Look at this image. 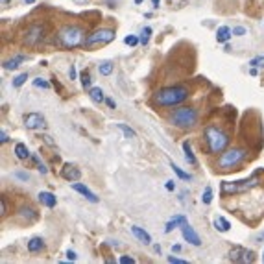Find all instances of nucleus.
Returning <instances> with one entry per match:
<instances>
[{"label":"nucleus","instance_id":"1","mask_svg":"<svg viewBox=\"0 0 264 264\" xmlns=\"http://www.w3.org/2000/svg\"><path fill=\"white\" fill-rule=\"evenodd\" d=\"M189 94L190 92L185 85H172V87H165L153 92L151 104L157 107H176L189 98Z\"/></svg>","mask_w":264,"mask_h":264},{"label":"nucleus","instance_id":"2","mask_svg":"<svg viewBox=\"0 0 264 264\" xmlns=\"http://www.w3.org/2000/svg\"><path fill=\"white\" fill-rule=\"evenodd\" d=\"M204 143H205V148H207V153L220 155L229 146V133H227L226 129L220 128V126L211 124V126H207L204 129Z\"/></svg>","mask_w":264,"mask_h":264},{"label":"nucleus","instance_id":"3","mask_svg":"<svg viewBox=\"0 0 264 264\" xmlns=\"http://www.w3.org/2000/svg\"><path fill=\"white\" fill-rule=\"evenodd\" d=\"M58 41L63 48L67 50H72V48H82L85 46V41H87V35H85V30L78 24H67L63 26L58 33Z\"/></svg>","mask_w":264,"mask_h":264},{"label":"nucleus","instance_id":"4","mask_svg":"<svg viewBox=\"0 0 264 264\" xmlns=\"http://www.w3.org/2000/svg\"><path fill=\"white\" fill-rule=\"evenodd\" d=\"M248 159V150L246 148H229V150L222 151L214 163V168L220 170V172H229V170H235Z\"/></svg>","mask_w":264,"mask_h":264},{"label":"nucleus","instance_id":"5","mask_svg":"<svg viewBox=\"0 0 264 264\" xmlns=\"http://www.w3.org/2000/svg\"><path fill=\"white\" fill-rule=\"evenodd\" d=\"M200 115L194 107H176L172 113L168 115V122L177 129H192L198 124Z\"/></svg>","mask_w":264,"mask_h":264},{"label":"nucleus","instance_id":"6","mask_svg":"<svg viewBox=\"0 0 264 264\" xmlns=\"http://www.w3.org/2000/svg\"><path fill=\"white\" fill-rule=\"evenodd\" d=\"M259 181H257V176H251L249 179H238V181H222L220 185V192L224 196H235V194H244L251 190L253 187H257Z\"/></svg>","mask_w":264,"mask_h":264},{"label":"nucleus","instance_id":"7","mask_svg":"<svg viewBox=\"0 0 264 264\" xmlns=\"http://www.w3.org/2000/svg\"><path fill=\"white\" fill-rule=\"evenodd\" d=\"M115 37H117L115 30H111V28H98V30H94L91 35L87 37L85 46H87V48H92V46H96V45H107V43L115 41Z\"/></svg>","mask_w":264,"mask_h":264},{"label":"nucleus","instance_id":"8","mask_svg":"<svg viewBox=\"0 0 264 264\" xmlns=\"http://www.w3.org/2000/svg\"><path fill=\"white\" fill-rule=\"evenodd\" d=\"M45 37V26L43 24H31L28 30L24 31L23 43L26 46H37Z\"/></svg>","mask_w":264,"mask_h":264},{"label":"nucleus","instance_id":"9","mask_svg":"<svg viewBox=\"0 0 264 264\" xmlns=\"http://www.w3.org/2000/svg\"><path fill=\"white\" fill-rule=\"evenodd\" d=\"M24 128L30 129V131H45L48 124L41 113H28L24 115Z\"/></svg>","mask_w":264,"mask_h":264},{"label":"nucleus","instance_id":"10","mask_svg":"<svg viewBox=\"0 0 264 264\" xmlns=\"http://www.w3.org/2000/svg\"><path fill=\"white\" fill-rule=\"evenodd\" d=\"M229 261H233V263H253L255 261V253L248 251L242 246H233L229 249Z\"/></svg>","mask_w":264,"mask_h":264},{"label":"nucleus","instance_id":"11","mask_svg":"<svg viewBox=\"0 0 264 264\" xmlns=\"http://www.w3.org/2000/svg\"><path fill=\"white\" fill-rule=\"evenodd\" d=\"M61 177L67 179V181L76 183L82 179V170L74 163H67V165H63V168H61Z\"/></svg>","mask_w":264,"mask_h":264},{"label":"nucleus","instance_id":"12","mask_svg":"<svg viewBox=\"0 0 264 264\" xmlns=\"http://www.w3.org/2000/svg\"><path fill=\"white\" fill-rule=\"evenodd\" d=\"M181 233H183V238L189 242L190 246H202V238H200V235L192 229V226H189V222H185L181 226Z\"/></svg>","mask_w":264,"mask_h":264},{"label":"nucleus","instance_id":"13","mask_svg":"<svg viewBox=\"0 0 264 264\" xmlns=\"http://www.w3.org/2000/svg\"><path fill=\"white\" fill-rule=\"evenodd\" d=\"M72 189H74L78 194H82V196L85 198L87 202H91V204H98V196H96V194H94V192H92V190L89 189L87 185L76 181V183H72Z\"/></svg>","mask_w":264,"mask_h":264},{"label":"nucleus","instance_id":"14","mask_svg":"<svg viewBox=\"0 0 264 264\" xmlns=\"http://www.w3.org/2000/svg\"><path fill=\"white\" fill-rule=\"evenodd\" d=\"M131 233H133V236H135V238L141 242V244H144V246H150V244H151V236L148 235V231H144L143 227L131 226Z\"/></svg>","mask_w":264,"mask_h":264},{"label":"nucleus","instance_id":"15","mask_svg":"<svg viewBox=\"0 0 264 264\" xmlns=\"http://www.w3.org/2000/svg\"><path fill=\"white\" fill-rule=\"evenodd\" d=\"M37 200H39V204H43L45 207H48V209H54L56 205H58V198L54 196L52 192H39L37 194Z\"/></svg>","mask_w":264,"mask_h":264},{"label":"nucleus","instance_id":"16","mask_svg":"<svg viewBox=\"0 0 264 264\" xmlns=\"http://www.w3.org/2000/svg\"><path fill=\"white\" fill-rule=\"evenodd\" d=\"M19 216L24 220V222H35L37 220V211L33 209V207H30V205H24V207H21L19 209Z\"/></svg>","mask_w":264,"mask_h":264},{"label":"nucleus","instance_id":"17","mask_svg":"<svg viewBox=\"0 0 264 264\" xmlns=\"http://www.w3.org/2000/svg\"><path fill=\"white\" fill-rule=\"evenodd\" d=\"M231 35H233V30H231L229 26H220L218 30H216V43L226 45L227 41L231 39Z\"/></svg>","mask_w":264,"mask_h":264},{"label":"nucleus","instance_id":"18","mask_svg":"<svg viewBox=\"0 0 264 264\" xmlns=\"http://www.w3.org/2000/svg\"><path fill=\"white\" fill-rule=\"evenodd\" d=\"M45 249V240L41 238V236H33L28 240V251L30 253H39V251H43Z\"/></svg>","mask_w":264,"mask_h":264},{"label":"nucleus","instance_id":"19","mask_svg":"<svg viewBox=\"0 0 264 264\" xmlns=\"http://www.w3.org/2000/svg\"><path fill=\"white\" fill-rule=\"evenodd\" d=\"M187 222V218L185 216H181V214H177V216H174L172 220H168L165 226V233H170L172 229H176V227H181L183 224Z\"/></svg>","mask_w":264,"mask_h":264},{"label":"nucleus","instance_id":"20","mask_svg":"<svg viewBox=\"0 0 264 264\" xmlns=\"http://www.w3.org/2000/svg\"><path fill=\"white\" fill-rule=\"evenodd\" d=\"M23 61H24V56H15V58H11V59L4 61L2 67L6 68V70H15V68H19L23 65Z\"/></svg>","mask_w":264,"mask_h":264},{"label":"nucleus","instance_id":"21","mask_svg":"<svg viewBox=\"0 0 264 264\" xmlns=\"http://www.w3.org/2000/svg\"><path fill=\"white\" fill-rule=\"evenodd\" d=\"M183 151H185V159H187V163H189V165H192V166H196L198 159H196V155H194L192 148H190L189 141H185V143H183Z\"/></svg>","mask_w":264,"mask_h":264},{"label":"nucleus","instance_id":"22","mask_svg":"<svg viewBox=\"0 0 264 264\" xmlns=\"http://www.w3.org/2000/svg\"><path fill=\"white\" fill-rule=\"evenodd\" d=\"M15 155H17V159L26 161V159L30 157L31 153H30V150H28V146H26L24 143H17L15 144Z\"/></svg>","mask_w":264,"mask_h":264},{"label":"nucleus","instance_id":"23","mask_svg":"<svg viewBox=\"0 0 264 264\" xmlns=\"http://www.w3.org/2000/svg\"><path fill=\"white\" fill-rule=\"evenodd\" d=\"M89 98H91L94 104H102V102H106L104 91H102L100 87H91V89H89Z\"/></svg>","mask_w":264,"mask_h":264},{"label":"nucleus","instance_id":"24","mask_svg":"<svg viewBox=\"0 0 264 264\" xmlns=\"http://www.w3.org/2000/svg\"><path fill=\"white\" fill-rule=\"evenodd\" d=\"M214 229H218L222 233H227V231H231V224H229V220H226L224 216H216V218H214Z\"/></svg>","mask_w":264,"mask_h":264},{"label":"nucleus","instance_id":"25","mask_svg":"<svg viewBox=\"0 0 264 264\" xmlns=\"http://www.w3.org/2000/svg\"><path fill=\"white\" fill-rule=\"evenodd\" d=\"M113 68H115L113 61H102L98 65V72L102 76H109V74H113Z\"/></svg>","mask_w":264,"mask_h":264},{"label":"nucleus","instance_id":"26","mask_svg":"<svg viewBox=\"0 0 264 264\" xmlns=\"http://www.w3.org/2000/svg\"><path fill=\"white\" fill-rule=\"evenodd\" d=\"M170 168L176 172V176H177L179 179H185V181H190V179H192V176H190V174H187L185 170H181V168L176 165V163H170Z\"/></svg>","mask_w":264,"mask_h":264},{"label":"nucleus","instance_id":"27","mask_svg":"<svg viewBox=\"0 0 264 264\" xmlns=\"http://www.w3.org/2000/svg\"><path fill=\"white\" fill-rule=\"evenodd\" d=\"M80 82H82V87L83 89H91L92 85H91V76H89V70L87 68H83L82 70V74H80Z\"/></svg>","mask_w":264,"mask_h":264},{"label":"nucleus","instance_id":"28","mask_svg":"<svg viewBox=\"0 0 264 264\" xmlns=\"http://www.w3.org/2000/svg\"><path fill=\"white\" fill-rule=\"evenodd\" d=\"M117 128L120 129L122 133H124V137H128V139H135V137H137L135 129L129 128V126H126V124H122V122H118V124H117Z\"/></svg>","mask_w":264,"mask_h":264},{"label":"nucleus","instance_id":"29","mask_svg":"<svg viewBox=\"0 0 264 264\" xmlns=\"http://www.w3.org/2000/svg\"><path fill=\"white\" fill-rule=\"evenodd\" d=\"M151 31H153V30H151L150 26H144V28H143V35L139 37V39H141V45H144V46H146V45H148V43H150Z\"/></svg>","mask_w":264,"mask_h":264},{"label":"nucleus","instance_id":"30","mask_svg":"<svg viewBox=\"0 0 264 264\" xmlns=\"http://www.w3.org/2000/svg\"><path fill=\"white\" fill-rule=\"evenodd\" d=\"M26 80H28V74L26 72H23V74H19L13 78V82H11V85L15 87V89H19V87H23L24 83H26Z\"/></svg>","mask_w":264,"mask_h":264},{"label":"nucleus","instance_id":"31","mask_svg":"<svg viewBox=\"0 0 264 264\" xmlns=\"http://www.w3.org/2000/svg\"><path fill=\"white\" fill-rule=\"evenodd\" d=\"M202 202H204L205 205H209L212 202V189L211 187H205L204 194H202Z\"/></svg>","mask_w":264,"mask_h":264},{"label":"nucleus","instance_id":"32","mask_svg":"<svg viewBox=\"0 0 264 264\" xmlns=\"http://www.w3.org/2000/svg\"><path fill=\"white\" fill-rule=\"evenodd\" d=\"M31 161L35 163V166H37V168H39V172L43 174V176H45V174L48 172V170H46V166L43 165V161L39 159V155H35V153H33V155H31Z\"/></svg>","mask_w":264,"mask_h":264},{"label":"nucleus","instance_id":"33","mask_svg":"<svg viewBox=\"0 0 264 264\" xmlns=\"http://www.w3.org/2000/svg\"><path fill=\"white\" fill-rule=\"evenodd\" d=\"M124 43L133 48V46H137L139 43H141V39L135 37V35H126V37H124Z\"/></svg>","mask_w":264,"mask_h":264},{"label":"nucleus","instance_id":"34","mask_svg":"<svg viewBox=\"0 0 264 264\" xmlns=\"http://www.w3.org/2000/svg\"><path fill=\"white\" fill-rule=\"evenodd\" d=\"M33 85L39 87V89H48V87H50V83L45 82L43 78H35V80H33Z\"/></svg>","mask_w":264,"mask_h":264},{"label":"nucleus","instance_id":"35","mask_svg":"<svg viewBox=\"0 0 264 264\" xmlns=\"http://www.w3.org/2000/svg\"><path fill=\"white\" fill-rule=\"evenodd\" d=\"M15 177H17V179H21V181H30V174L24 172V170H17Z\"/></svg>","mask_w":264,"mask_h":264},{"label":"nucleus","instance_id":"36","mask_svg":"<svg viewBox=\"0 0 264 264\" xmlns=\"http://www.w3.org/2000/svg\"><path fill=\"white\" fill-rule=\"evenodd\" d=\"M257 65H261V67H264V56H259V58H253V59L249 61V67H257Z\"/></svg>","mask_w":264,"mask_h":264},{"label":"nucleus","instance_id":"37","mask_svg":"<svg viewBox=\"0 0 264 264\" xmlns=\"http://www.w3.org/2000/svg\"><path fill=\"white\" fill-rule=\"evenodd\" d=\"M166 261H168V263H172V264H187L189 263V261H185V259H177V257H172V255L166 257Z\"/></svg>","mask_w":264,"mask_h":264},{"label":"nucleus","instance_id":"38","mask_svg":"<svg viewBox=\"0 0 264 264\" xmlns=\"http://www.w3.org/2000/svg\"><path fill=\"white\" fill-rule=\"evenodd\" d=\"M248 33V30L244 28V26H236V28H233V35H236V37H242V35H246Z\"/></svg>","mask_w":264,"mask_h":264},{"label":"nucleus","instance_id":"39","mask_svg":"<svg viewBox=\"0 0 264 264\" xmlns=\"http://www.w3.org/2000/svg\"><path fill=\"white\" fill-rule=\"evenodd\" d=\"M8 139H9L8 131H6V129H2V131H0V143L6 144V143H8Z\"/></svg>","mask_w":264,"mask_h":264},{"label":"nucleus","instance_id":"40","mask_svg":"<svg viewBox=\"0 0 264 264\" xmlns=\"http://www.w3.org/2000/svg\"><path fill=\"white\" fill-rule=\"evenodd\" d=\"M6 212H8V209H6V200L2 198V200H0V214L6 216Z\"/></svg>","mask_w":264,"mask_h":264},{"label":"nucleus","instance_id":"41","mask_svg":"<svg viewBox=\"0 0 264 264\" xmlns=\"http://www.w3.org/2000/svg\"><path fill=\"white\" fill-rule=\"evenodd\" d=\"M120 263L122 264H133L135 263V259H133V257H120Z\"/></svg>","mask_w":264,"mask_h":264},{"label":"nucleus","instance_id":"42","mask_svg":"<svg viewBox=\"0 0 264 264\" xmlns=\"http://www.w3.org/2000/svg\"><path fill=\"white\" fill-rule=\"evenodd\" d=\"M41 139H43V141H45V143L48 144V146H56V143H54L52 139H50V135H46V133H45V135L41 137Z\"/></svg>","mask_w":264,"mask_h":264},{"label":"nucleus","instance_id":"43","mask_svg":"<svg viewBox=\"0 0 264 264\" xmlns=\"http://www.w3.org/2000/svg\"><path fill=\"white\" fill-rule=\"evenodd\" d=\"M106 104L109 109H115V107H117V102H115L113 98H106Z\"/></svg>","mask_w":264,"mask_h":264},{"label":"nucleus","instance_id":"44","mask_svg":"<svg viewBox=\"0 0 264 264\" xmlns=\"http://www.w3.org/2000/svg\"><path fill=\"white\" fill-rule=\"evenodd\" d=\"M68 76H70V80H76V67L74 65H70V68H68Z\"/></svg>","mask_w":264,"mask_h":264},{"label":"nucleus","instance_id":"45","mask_svg":"<svg viewBox=\"0 0 264 264\" xmlns=\"http://www.w3.org/2000/svg\"><path fill=\"white\" fill-rule=\"evenodd\" d=\"M67 259H68V261H76V259H78V255H76L72 249H68V251H67Z\"/></svg>","mask_w":264,"mask_h":264},{"label":"nucleus","instance_id":"46","mask_svg":"<svg viewBox=\"0 0 264 264\" xmlns=\"http://www.w3.org/2000/svg\"><path fill=\"white\" fill-rule=\"evenodd\" d=\"M165 189L166 190H174V189H176V183H174L172 179H170V181H166L165 183Z\"/></svg>","mask_w":264,"mask_h":264},{"label":"nucleus","instance_id":"47","mask_svg":"<svg viewBox=\"0 0 264 264\" xmlns=\"http://www.w3.org/2000/svg\"><path fill=\"white\" fill-rule=\"evenodd\" d=\"M172 251H174V253H179V251H181V246H179V244H174Z\"/></svg>","mask_w":264,"mask_h":264},{"label":"nucleus","instance_id":"48","mask_svg":"<svg viewBox=\"0 0 264 264\" xmlns=\"http://www.w3.org/2000/svg\"><path fill=\"white\" fill-rule=\"evenodd\" d=\"M151 6H153V8L157 9L159 6H161V0H151Z\"/></svg>","mask_w":264,"mask_h":264},{"label":"nucleus","instance_id":"49","mask_svg":"<svg viewBox=\"0 0 264 264\" xmlns=\"http://www.w3.org/2000/svg\"><path fill=\"white\" fill-rule=\"evenodd\" d=\"M249 74H251V76H257V74H259V72H257V68H255V67H251V70H249Z\"/></svg>","mask_w":264,"mask_h":264},{"label":"nucleus","instance_id":"50","mask_svg":"<svg viewBox=\"0 0 264 264\" xmlns=\"http://www.w3.org/2000/svg\"><path fill=\"white\" fill-rule=\"evenodd\" d=\"M153 251H155V253H161V246H153Z\"/></svg>","mask_w":264,"mask_h":264},{"label":"nucleus","instance_id":"51","mask_svg":"<svg viewBox=\"0 0 264 264\" xmlns=\"http://www.w3.org/2000/svg\"><path fill=\"white\" fill-rule=\"evenodd\" d=\"M0 2H2V6H8L11 0H0Z\"/></svg>","mask_w":264,"mask_h":264},{"label":"nucleus","instance_id":"52","mask_svg":"<svg viewBox=\"0 0 264 264\" xmlns=\"http://www.w3.org/2000/svg\"><path fill=\"white\" fill-rule=\"evenodd\" d=\"M24 2H26V4H33V0H24Z\"/></svg>","mask_w":264,"mask_h":264},{"label":"nucleus","instance_id":"53","mask_svg":"<svg viewBox=\"0 0 264 264\" xmlns=\"http://www.w3.org/2000/svg\"><path fill=\"white\" fill-rule=\"evenodd\" d=\"M141 2H143V0H135V4H141Z\"/></svg>","mask_w":264,"mask_h":264},{"label":"nucleus","instance_id":"54","mask_svg":"<svg viewBox=\"0 0 264 264\" xmlns=\"http://www.w3.org/2000/svg\"><path fill=\"white\" fill-rule=\"evenodd\" d=\"M263 261H264V251H263Z\"/></svg>","mask_w":264,"mask_h":264}]
</instances>
